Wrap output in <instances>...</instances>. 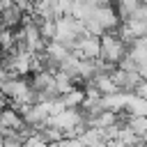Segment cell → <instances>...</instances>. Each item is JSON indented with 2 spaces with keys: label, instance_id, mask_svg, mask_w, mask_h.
Segmentation results:
<instances>
[{
  "label": "cell",
  "instance_id": "obj_1",
  "mask_svg": "<svg viewBox=\"0 0 147 147\" xmlns=\"http://www.w3.org/2000/svg\"><path fill=\"white\" fill-rule=\"evenodd\" d=\"M99 41H101V53H99V57L103 60V62H108V64H119L122 62V57L129 53L126 51V46H124V41H122V37H119V32H108V34H103V37H99Z\"/></svg>",
  "mask_w": 147,
  "mask_h": 147
},
{
  "label": "cell",
  "instance_id": "obj_2",
  "mask_svg": "<svg viewBox=\"0 0 147 147\" xmlns=\"http://www.w3.org/2000/svg\"><path fill=\"white\" fill-rule=\"evenodd\" d=\"M113 83L117 85V90L122 92V94H133L136 92V87L142 83V76L138 74V71H115L113 74Z\"/></svg>",
  "mask_w": 147,
  "mask_h": 147
},
{
  "label": "cell",
  "instance_id": "obj_3",
  "mask_svg": "<svg viewBox=\"0 0 147 147\" xmlns=\"http://www.w3.org/2000/svg\"><path fill=\"white\" fill-rule=\"evenodd\" d=\"M99 53H101V41H99V37L87 34V37L80 41V46H78V51H76L74 55H76L78 60H96Z\"/></svg>",
  "mask_w": 147,
  "mask_h": 147
},
{
  "label": "cell",
  "instance_id": "obj_4",
  "mask_svg": "<svg viewBox=\"0 0 147 147\" xmlns=\"http://www.w3.org/2000/svg\"><path fill=\"white\" fill-rule=\"evenodd\" d=\"M55 147H83V145H80L78 138H64V140H60Z\"/></svg>",
  "mask_w": 147,
  "mask_h": 147
}]
</instances>
